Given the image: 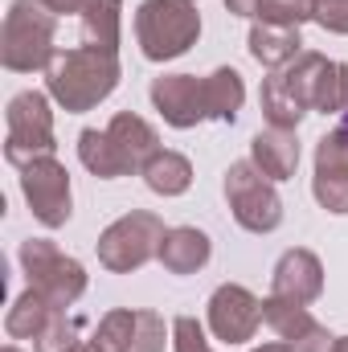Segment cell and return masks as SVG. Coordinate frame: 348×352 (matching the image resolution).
<instances>
[{
    "instance_id": "24",
    "label": "cell",
    "mask_w": 348,
    "mask_h": 352,
    "mask_svg": "<svg viewBox=\"0 0 348 352\" xmlns=\"http://www.w3.org/2000/svg\"><path fill=\"white\" fill-rule=\"evenodd\" d=\"M259 102H262V115H266L270 127H287V131H295L299 119L307 115V111L291 98V90H287V82H283V70H270V78H262Z\"/></svg>"
},
{
    "instance_id": "37",
    "label": "cell",
    "mask_w": 348,
    "mask_h": 352,
    "mask_svg": "<svg viewBox=\"0 0 348 352\" xmlns=\"http://www.w3.org/2000/svg\"><path fill=\"white\" fill-rule=\"evenodd\" d=\"M4 352H21V349H4Z\"/></svg>"
},
{
    "instance_id": "3",
    "label": "cell",
    "mask_w": 348,
    "mask_h": 352,
    "mask_svg": "<svg viewBox=\"0 0 348 352\" xmlns=\"http://www.w3.org/2000/svg\"><path fill=\"white\" fill-rule=\"evenodd\" d=\"M201 37V12L193 0H144L135 8V41L148 62H176Z\"/></svg>"
},
{
    "instance_id": "4",
    "label": "cell",
    "mask_w": 348,
    "mask_h": 352,
    "mask_svg": "<svg viewBox=\"0 0 348 352\" xmlns=\"http://www.w3.org/2000/svg\"><path fill=\"white\" fill-rule=\"evenodd\" d=\"M58 140H54V111H50V94L41 90H21L8 98L4 111V160L12 168H29L41 156H54Z\"/></svg>"
},
{
    "instance_id": "25",
    "label": "cell",
    "mask_w": 348,
    "mask_h": 352,
    "mask_svg": "<svg viewBox=\"0 0 348 352\" xmlns=\"http://www.w3.org/2000/svg\"><path fill=\"white\" fill-rule=\"evenodd\" d=\"M94 340L107 352H131V340H135V311H127V307L107 311V316L98 320Z\"/></svg>"
},
{
    "instance_id": "1",
    "label": "cell",
    "mask_w": 348,
    "mask_h": 352,
    "mask_svg": "<svg viewBox=\"0 0 348 352\" xmlns=\"http://www.w3.org/2000/svg\"><path fill=\"white\" fill-rule=\"evenodd\" d=\"M123 78L119 54H107L98 45H74V50H58V58L45 70V94L66 111V115H83L94 111L102 98H111Z\"/></svg>"
},
{
    "instance_id": "31",
    "label": "cell",
    "mask_w": 348,
    "mask_h": 352,
    "mask_svg": "<svg viewBox=\"0 0 348 352\" xmlns=\"http://www.w3.org/2000/svg\"><path fill=\"white\" fill-rule=\"evenodd\" d=\"M332 349H336V336L324 324H312L299 340H291V352H332Z\"/></svg>"
},
{
    "instance_id": "34",
    "label": "cell",
    "mask_w": 348,
    "mask_h": 352,
    "mask_svg": "<svg viewBox=\"0 0 348 352\" xmlns=\"http://www.w3.org/2000/svg\"><path fill=\"white\" fill-rule=\"evenodd\" d=\"M74 352H107V349H102L98 340H78V349H74Z\"/></svg>"
},
{
    "instance_id": "2",
    "label": "cell",
    "mask_w": 348,
    "mask_h": 352,
    "mask_svg": "<svg viewBox=\"0 0 348 352\" xmlns=\"http://www.w3.org/2000/svg\"><path fill=\"white\" fill-rule=\"evenodd\" d=\"M58 16L41 0H12L0 29V62L12 74H45L58 58Z\"/></svg>"
},
{
    "instance_id": "22",
    "label": "cell",
    "mask_w": 348,
    "mask_h": 352,
    "mask_svg": "<svg viewBox=\"0 0 348 352\" xmlns=\"http://www.w3.org/2000/svg\"><path fill=\"white\" fill-rule=\"evenodd\" d=\"M83 37L107 54H119L123 41V0H90L83 12Z\"/></svg>"
},
{
    "instance_id": "27",
    "label": "cell",
    "mask_w": 348,
    "mask_h": 352,
    "mask_svg": "<svg viewBox=\"0 0 348 352\" xmlns=\"http://www.w3.org/2000/svg\"><path fill=\"white\" fill-rule=\"evenodd\" d=\"M168 340H173V328L164 324L160 311H135V340H131V352H164Z\"/></svg>"
},
{
    "instance_id": "19",
    "label": "cell",
    "mask_w": 348,
    "mask_h": 352,
    "mask_svg": "<svg viewBox=\"0 0 348 352\" xmlns=\"http://www.w3.org/2000/svg\"><path fill=\"white\" fill-rule=\"evenodd\" d=\"M140 176H144V184H148L156 197H184L188 184H193V164H188V156L160 148V152L140 168Z\"/></svg>"
},
{
    "instance_id": "36",
    "label": "cell",
    "mask_w": 348,
    "mask_h": 352,
    "mask_svg": "<svg viewBox=\"0 0 348 352\" xmlns=\"http://www.w3.org/2000/svg\"><path fill=\"white\" fill-rule=\"evenodd\" d=\"M332 352H348V336H336V349Z\"/></svg>"
},
{
    "instance_id": "26",
    "label": "cell",
    "mask_w": 348,
    "mask_h": 352,
    "mask_svg": "<svg viewBox=\"0 0 348 352\" xmlns=\"http://www.w3.org/2000/svg\"><path fill=\"white\" fill-rule=\"evenodd\" d=\"M254 21L299 29V25L316 21V0H259V16Z\"/></svg>"
},
{
    "instance_id": "33",
    "label": "cell",
    "mask_w": 348,
    "mask_h": 352,
    "mask_svg": "<svg viewBox=\"0 0 348 352\" xmlns=\"http://www.w3.org/2000/svg\"><path fill=\"white\" fill-rule=\"evenodd\" d=\"M226 8L234 16H259V0H226Z\"/></svg>"
},
{
    "instance_id": "30",
    "label": "cell",
    "mask_w": 348,
    "mask_h": 352,
    "mask_svg": "<svg viewBox=\"0 0 348 352\" xmlns=\"http://www.w3.org/2000/svg\"><path fill=\"white\" fill-rule=\"evenodd\" d=\"M316 25L348 37V0H316Z\"/></svg>"
},
{
    "instance_id": "14",
    "label": "cell",
    "mask_w": 348,
    "mask_h": 352,
    "mask_svg": "<svg viewBox=\"0 0 348 352\" xmlns=\"http://www.w3.org/2000/svg\"><path fill=\"white\" fill-rule=\"evenodd\" d=\"M250 164L259 168L266 180H291L299 168V135L287 127H266L250 140Z\"/></svg>"
},
{
    "instance_id": "39",
    "label": "cell",
    "mask_w": 348,
    "mask_h": 352,
    "mask_svg": "<svg viewBox=\"0 0 348 352\" xmlns=\"http://www.w3.org/2000/svg\"><path fill=\"white\" fill-rule=\"evenodd\" d=\"M193 4H197V0H193Z\"/></svg>"
},
{
    "instance_id": "17",
    "label": "cell",
    "mask_w": 348,
    "mask_h": 352,
    "mask_svg": "<svg viewBox=\"0 0 348 352\" xmlns=\"http://www.w3.org/2000/svg\"><path fill=\"white\" fill-rule=\"evenodd\" d=\"M107 131H111V140L119 144V152L127 156L131 173H140V168L160 152V135H156V127H152L148 119L131 115V111H119V115L107 123Z\"/></svg>"
},
{
    "instance_id": "13",
    "label": "cell",
    "mask_w": 348,
    "mask_h": 352,
    "mask_svg": "<svg viewBox=\"0 0 348 352\" xmlns=\"http://www.w3.org/2000/svg\"><path fill=\"white\" fill-rule=\"evenodd\" d=\"M270 295H283V299H295V303H316L324 295V263L312 250H303V246L287 250L274 263Z\"/></svg>"
},
{
    "instance_id": "8",
    "label": "cell",
    "mask_w": 348,
    "mask_h": 352,
    "mask_svg": "<svg viewBox=\"0 0 348 352\" xmlns=\"http://www.w3.org/2000/svg\"><path fill=\"white\" fill-rule=\"evenodd\" d=\"M221 188H226V201H230L234 221L246 234H274L283 226V201L274 192V180H266L250 160L230 164Z\"/></svg>"
},
{
    "instance_id": "21",
    "label": "cell",
    "mask_w": 348,
    "mask_h": 352,
    "mask_svg": "<svg viewBox=\"0 0 348 352\" xmlns=\"http://www.w3.org/2000/svg\"><path fill=\"white\" fill-rule=\"evenodd\" d=\"M201 82H205V111H209V119L234 123L238 111H242V102H246V82H242V74H238L234 66H221V70H213V74L201 78Z\"/></svg>"
},
{
    "instance_id": "6",
    "label": "cell",
    "mask_w": 348,
    "mask_h": 352,
    "mask_svg": "<svg viewBox=\"0 0 348 352\" xmlns=\"http://www.w3.org/2000/svg\"><path fill=\"white\" fill-rule=\"evenodd\" d=\"M283 82L291 90V98L303 111H320V115H345L348 111V66L345 62H328L316 50H303L291 66H283Z\"/></svg>"
},
{
    "instance_id": "23",
    "label": "cell",
    "mask_w": 348,
    "mask_h": 352,
    "mask_svg": "<svg viewBox=\"0 0 348 352\" xmlns=\"http://www.w3.org/2000/svg\"><path fill=\"white\" fill-rule=\"evenodd\" d=\"M262 324L279 336V340H299L316 320L307 311V303H295V299H283V295H266L262 299Z\"/></svg>"
},
{
    "instance_id": "20",
    "label": "cell",
    "mask_w": 348,
    "mask_h": 352,
    "mask_svg": "<svg viewBox=\"0 0 348 352\" xmlns=\"http://www.w3.org/2000/svg\"><path fill=\"white\" fill-rule=\"evenodd\" d=\"M54 316H58V307H54L45 295H37V291L29 287L25 295L12 299V307H8V316H4V332H8L12 340H37Z\"/></svg>"
},
{
    "instance_id": "10",
    "label": "cell",
    "mask_w": 348,
    "mask_h": 352,
    "mask_svg": "<svg viewBox=\"0 0 348 352\" xmlns=\"http://www.w3.org/2000/svg\"><path fill=\"white\" fill-rule=\"evenodd\" d=\"M205 324L221 344H246V340H254L262 324V299L254 291H246L242 283H221L209 295Z\"/></svg>"
},
{
    "instance_id": "29",
    "label": "cell",
    "mask_w": 348,
    "mask_h": 352,
    "mask_svg": "<svg viewBox=\"0 0 348 352\" xmlns=\"http://www.w3.org/2000/svg\"><path fill=\"white\" fill-rule=\"evenodd\" d=\"M173 352H213L205 340V328L193 316H176L173 320Z\"/></svg>"
},
{
    "instance_id": "15",
    "label": "cell",
    "mask_w": 348,
    "mask_h": 352,
    "mask_svg": "<svg viewBox=\"0 0 348 352\" xmlns=\"http://www.w3.org/2000/svg\"><path fill=\"white\" fill-rule=\"evenodd\" d=\"M209 258H213V242L197 226H176L160 242V266L168 274H197Z\"/></svg>"
},
{
    "instance_id": "5",
    "label": "cell",
    "mask_w": 348,
    "mask_h": 352,
    "mask_svg": "<svg viewBox=\"0 0 348 352\" xmlns=\"http://www.w3.org/2000/svg\"><path fill=\"white\" fill-rule=\"evenodd\" d=\"M164 221L148 209H131L123 213L119 221H111L94 250H98V263L107 266L111 274H131L140 266H148L152 258H160V242H164Z\"/></svg>"
},
{
    "instance_id": "38",
    "label": "cell",
    "mask_w": 348,
    "mask_h": 352,
    "mask_svg": "<svg viewBox=\"0 0 348 352\" xmlns=\"http://www.w3.org/2000/svg\"><path fill=\"white\" fill-rule=\"evenodd\" d=\"M345 127H348V111H345Z\"/></svg>"
},
{
    "instance_id": "35",
    "label": "cell",
    "mask_w": 348,
    "mask_h": 352,
    "mask_svg": "<svg viewBox=\"0 0 348 352\" xmlns=\"http://www.w3.org/2000/svg\"><path fill=\"white\" fill-rule=\"evenodd\" d=\"M250 352H291V344L283 340V344H259V349H250Z\"/></svg>"
},
{
    "instance_id": "9",
    "label": "cell",
    "mask_w": 348,
    "mask_h": 352,
    "mask_svg": "<svg viewBox=\"0 0 348 352\" xmlns=\"http://www.w3.org/2000/svg\"><path fill=\"white\" fill-rule=\"evenodd\" d=\"M21 192L29 201V213L45 230H62L74 213V192H70V173L58 156H41L29 168H21Z\"/></svg>"
},
{
    "instance_id": "28",
    "label": "cell",
    "mask_w": 348,
    "mask_h": 352,
    "mask_svg": "<svg viewBox=\"0 0 348 352\" xmlns=\"http://www.w3.org/2000/svg\"><path fill=\"white\" fill-rule=\"evenodd\" d=\"M74 349H78V324L66 320V311H58L45 324V332L33 340V352H74Z\"/></svg>"
},
{
    "instance_id": "7",
    "label": "cell",
    "mask_w": 348,
    "mask_h": 352,
    "mask_svg": "<svg viewBox=\"0 0 348 352\" xmlns=\"http://www.w3.org/2000/svg\"><path fill=\"white\" fill-rule=\"evenodd\" d=\"M21 270H25L29 287L37 295H45L58 311H66L87 291V270H83V263L70 258V254H62L50 238L21 242Z\"/></svg>"
},
{
    "instance_id": "16",
    "label": "cell",
    "mask_w": 348,
    "mask_h": 352,
    "mask_svg": "<svg viewBox=\"0 0 348 352\" xmlns=\"http://www.w3.org/2000/svg\"><path fill=\"white\" fill-rule=\"evenodd\" d=\"M246 45H250V58H254L259 66H266V70H283V66H291V62L303 54V37H299V29H287V25H262V21H254Z\"/></svg>"
},
{
    "instance_id": "11",
    "label": "cell",
    "mask_w": 348,
    "mask_h": 352,
    "mask_svg": "<svg viewBox=\"0 0 348 352\" xmlns=\"http://www.w3.org/2000/svg\"><path fill=\"white\" fill-rule=\"evenodd\" d=\"M312 197L320 209L348 217V127L340 123L316 144V176H312Z\"/></svg>"
},
{
    "instance_id": "18",
    "label": "cell",
    "mask_w": 348,
    "mask_h": 352,
    "mask_svg": "<svg viewBox=\"0 0 348 352\" xmlns=\"http://www.w3.org/2000/svg\"><path fill=\"white\" fill-rule=\"evenodd\" d=\"M78 160H83V168L94 173L98 180H119V176H131V164H127V156L119 152V144L111 140V131L102 127H87L83 135H78Z\"/></svg>"
},
{
    "instance_id": "12",
    "label": "cell",
    "mask_w": 348,
    "mask_h": 352,
    "mask_svg": "<svg viewBox=\"0 0 348 352\" xmlns=\"http://www.w3.org/2000/svg\"><path fill=\"white\" fill-rule=\"evenodd\" d=\"M152 107L160 111V119L176 127V131H188L197 127L201 119H209L205 111V82L197 74H160L152 78Z\"/></svg>"
},
{
    "instance_id": "32",
    "label": "cell",
    "mask_w": 348,
    "mask_h": 352,
    "mask_svg": "<svg viewBox=\"0 0 348 352\" xmlns=\"http://www.w3.org/2000/svg\"><path fill=\"white\" fill-rule=\"evenodd\" d=\"M41 4H45V8H50L54 16H74V12L83 16V12H87V4H90V0H41Z\"/></svg>"
}]
</instances>
